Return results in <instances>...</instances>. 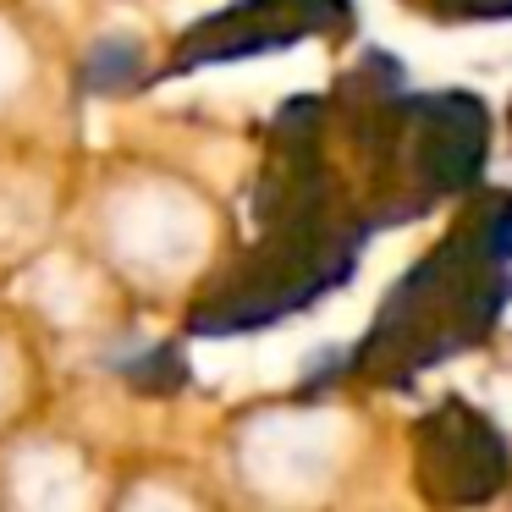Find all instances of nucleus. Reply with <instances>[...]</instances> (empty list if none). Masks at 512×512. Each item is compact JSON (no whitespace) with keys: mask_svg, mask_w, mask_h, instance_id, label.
Returning a JSON list of instances; mask_svg holds the SVG:
<instances>
[{"mask_svg":"<svg viewBox=\"0 0 512 512\" xmlns=\"http://www.w3.org/2000/svg\"><path fill=\"white\" fill-rule=\"evenodd\" d=\"M144 83V56L133 39H100L83 56V89L89 94H127Z\"/></svg>","mask_w":512,"mask_h":512,"instance_id":"obj_6","label":"nucleus"},{"mask_svg":"<svg viewBox=\"0 0 512 512\" xmlns=\"http://www.w3.org/2000/svg\"><path fill=\"white\" fill-rule=\"evenodd\" d=\"M413 468H419L424 501H435V507H479V501H490L507 485L512 446L474 402L441 397L419 419Z\"/></svg>","mask_w":512,"mask_h":512,"instance_id":"obj_5","label":"nucleus"},{"mask_svg":"<svg viewBox=\"0 0 512 512\" xmlns=\"http://www.w3.org/2000/svg\"><path fill=\"white\" fill-rule=\"evenodd\" d=\"M353 28V0H232L226 12H210L182 34L160 78H188L226 61H254L292 50L303 39H331Z\"/></svg>","mask_w":512,"mask_h":512,"instance_id":"obj_4","label":"nucleus"},{"mask_svg":"<svg viewBox=\"0 0 512 512\" xmlns=\"http://www.w3.org/2000/svg\"><path fill=\"white\" fill-rule=\"evenodd\" d=\"M369 237L375 232L358 221L259 226V237L215 276V287L188 314V336H248L314 309L325 292L353 281Z\"/></svg>","mask_w":512,"mask_h":512,"instance_id":"obj_3","label":"nucleus"},{"mask_svg":"<svg viewBox=\"0 0 512 512\" xmlns=\"http://www.w3.org/2000/svg\"><path fill=\"white\" fill-rule=\"evenodd\" d=\"M122 375L133 380L138 391H155V397L182 391V386H188V358H182V342H155V347H144V353H133L122 364Z\"/></svg>","mask_w":512,"mask_h":512,"instance_id":"obj_7","label":"nucleus"},{"mask_svg":"<svg viewBox=\"0 0 512 512\" xmlns=\"http://www.w3.org/2000/svg\"><path fill=\"white\" fill-rule=\"evenodd\" d=\"M408 6L435 23H507L512 17V0H408Z\"/></svg>","mask_w":512,"mask_h":512,"instance_id":"obj_8","label":"nucleus"},{"mask_svg":"<svg viewBox=\"0 0 512 512\" xmlns=\"http://www.w3.org/2000/svg\"><path fill=\"white\" fill-rule=\"evenodd\" d=\"M512 309V193L474 188L452 232L413 259L386 292L364 342L342 358L347 380L375 391H408L424 369L452 364L496 336Z\"/></svg>","mask_w":512,"mask_h":512,"instance_id":"obj_2","label":"nucleus"},{"mask_svg":"<svg viewBox=\"0 0 512 512\" xmlns=\"http://www.w3.org/2000/svg\"><path fill=\"white\" fill-rule=\"evenodd\" d=\"M331 127L353 160V199L369 232L408 226L446 199H468L490 160V111L468 89L413 94L402 61L369 50L342 72Z\"/></svg>","mask_w":512,"mask_h":512,"instance_id":"obj_1","label":"nucleus"}]
</instances>
